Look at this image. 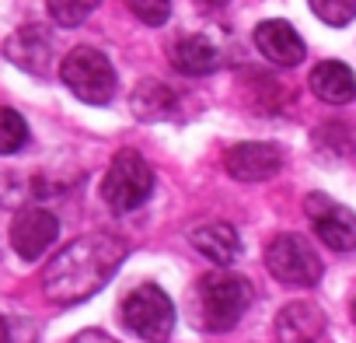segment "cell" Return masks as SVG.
Listing matches in <instances>:
<instances>
[{
    "label": "cell",
    "instance_id": "8fae6325",
    "mask_svg": "<svg viewBox=\"0 0 356 343\" xmlns=\"http://www.w3.org/2000/svg\"><path fill=\"white\" fill-rule=\"evenodd\" d=\"M328 319L314 301H290L276 315V336L280 343H318Z\"/></svg>",
    "mask_w": 356,
    "mask_h": 343
},
{
    "label": "cell",
    "instance_id": "7c38bea8",
    "mask_svg": "<svg viewBox=\"0 0 356 343\" xmlns=\"http://www.w3.org/2000/svg\"><path fill=\"white\" fill-rule=\"evenodd\" d=\"M4 56H8L15 67H22V70H29V74H35V77H46L49 67H53V43H49L46 32H39V29H18V32L4 43Z\"/></svg>",
    "mask_w": 356,
    "mask_h": 343
},
{
    "label": "cell",
    "instance_id": "e0dca14e",
    "mask_svg": "<svg viewBox=\"0 0 356 343\" xmlns=\"http://www.w3.org/2000/svg\"><path fill=\"white\" fill-rule=\"evenodd\" d=\"M29 144V123L15 109H0V154H18Z\"/></svg>",
    "mask_w": 356,
    "mask_h": 343
},
{
    "label": "cell",
    "instance_id": "4fadbf2b",
    "mask_svg": "<svg viewBox=\"0 0 356 343\" xmlns=\"http://www.w3.org/2000/svg\"><path fill=\"white\" fill-rule=\"evenodd\" d=\"M193 249L203 259H210L213 266H231L241 256V238H238L234 224L213 221V224H203L193 231Z\"/></svg>",
    "mask_w": 356,
    "mask_h": 343
},
{
    "label": "cell",
    "instance_id": "7a4b0ae2",
    "mask_svg": "<svg viewBox=\"0 0 356 343\" xmlns=\"http://www.w3.org/2000/svg\"><path fill=\"white\" fill-rule=\"evenodd\" d=\"M255 287L238 273H207L193 294V319L203 333H227L252 308Z\"/></svg>",
    "mask_w": 356,
    "mask_h": 343
},
{
    "label": "cell",
    "instance_id": "9c48e42d",
    "mask_svg": "<svg viewBox=\"0 0 356 343\" xmlns=\"http://www.w3.org/2000/svg\"><path fill=\"white\" fill-rule=\"evenodd\" d=\"M224 165H227V172L238 183H266L283 168V151L276 144L248 140V144H234L227 151Z\"/></svg>",
    "mask_w": 356,
    "mask_h": 343
},
{
    "label": "cell",
    "instance_id": "5b68a950",
    "mask_svg": "<svg viewBox=\"0 0 356 343\" xmlns=\"http://www.w3.org/2000/svg\"><path fill=\"white\" fill-rule=\"evenodd\" d=\"M126 329H133L147 343H168L175 329V301L157 287V284H140L136 291L126 294L119 308Z\"/></svg>",
    "mask_w": 356,
    "mask_h": 343
},
{
    "label": "cell",
    "instance_id": "44dd1931",
    "mask_svg": "<svg viewBox=\"0 0 356 343\" xmlns=\"http://www.w3.org/2000/svg\"><path fill=\"white\" fill-rule=\"evenodd\" d=\"M70 343H119V340H112V336H105L102 329H84L81 336H74Z\"/></svg>",
    "mask_w": 356,
    "mask_h": 343
},
{
    "label": "cell",
    "instance_id": "2e32d148",
    "mask_svg": "<svg viewBox=\"0 0 356 343\" xmlns=\"http://www.w3.org/2000/svg\"><path fill=\"white\" fill-rule=\"evenodd\" d=\"M175 105V91L164 81H143L133 91V112L140 119H164Z\"/></svg>",
    "mask_w": 356,
    "mask_h": 343
},
{
    "label": "cell",
    "instance_id": "9a60e30c",
    "mask_svg": "<svg viewBox=\"0 0 356 343\" xmlns=\"http://www.w3.org/2000/svg\"><path fill=\"white\" fill-rule=\"evenodd\" d=\"M311 91L328 105H346L356 98V74L339 60H321L311 70Z\"/></svg>",
    "mask_w": 356,
    "mask_h": 343
},
{
    "label": "cell",
    "instance_id": "8992f818",
    "mask_svg": "<svg viewBox=\"0 0 356 343\" xmlns=\"http://www.w3.org/2000/svg\"><path fill=\"white\" fill-rule=\"evenodd\" d=\"M266 266L280 284H290V287H314L325 273V263L314 252V245L293 231L276 235L266 245Z\"/></svg>",
    "mask_w": 356,
    "mask_h": 343
},
{
    "label": "cell",
    "instance_id": "ffe728a7",
    "mask_svg": "<svg viewBox=\"0 0 356 343\" xmlns=\"http://www.w3.org/2000/svg\"><path fill=\"white\" fill-rule=\"evenodd\" d=\"M129 11H133L143 25H150V29H157V25H164V22L171 18V8H168V4H143V0L129 4Z\"/></svg>",
    "mask_w": 356,
    "mask_h": 343
},
{
    "label": "cell",
    "instance_id": "7402d4cb",
    "mask_svg": "<svg viewBox=\"0 0 356 343\" xmlns=\"http://www.w3.org/2000/svg\"><path fill=\"white\" fill-rule=\"evenodd\" d=\"M349 312H353V322H356V298H353V308Z\"/></svg>",
    "mask_w": 356,
    "mask_h": 343
},
{
    "label": "cell",
    "instance_id": "ac0fdd59",
    "mask_svg": "<svg viewBox=\"0 0 356 343\" xmlns=\"http://www.w3.org/2000/svg\"><path fill=\"white\" fill-rule=\"evenodd\" d=\"M311 11H314L325 25H332V29H346V25L356 18V0H314Z\"/></svg>",
    "mask_w": 356,
    "mask_h": 343
},
{
    "label": "cell",
    "instance_id": "ba28073f",
    "mask_svg": "<svg viewBox=\"0 0 356 343\" xmlns=\"http://www.w3.org/2000/svg\"><path fill=\"white\" fill-rule=\"evenodd\" d=\"M307 214L314 224V235L335 249V252H349L356 249V214L325 200V197H307Z\"/></svg>",
    "mask_w": 356,
    "mask_h": 343
},
{
    "label": "cell",
    "instance_id": "3957f363",
    "mask_svg": "<svg viewBox=\"0 0 356 343\" xmlns=\"http://www.w3.org/2000/svg\"><path fill=\"white\" fill-rule=\"evenodd\" d=\"M154 193V168L136 151H119L102 179V197L115 214H129L143 207Z\"/></svg>",
    "mask_w": 356,
    "mask_h": 343
},
{
    "label": "cell",
    "instance_id": "d6986e66",
    "mask_svg": "<svg viewBox=\"0 0 356 343\" xmlns=\"http://www.w3.org/2000/svg\"><path fill=\"white\" fill-rule=\"evenodd\" d=\"M98 4H91V0H84V4H63V0H56V4H49L46 11H49V18L56 22V25H63V29H74V25H81L91 11H95Z\"/></svg>",
    "mask_w": 356,
    "mask_h": 343
},
{
    "label": "cell",
    "instance_id": "52a82bcc",
    "mask_svg": "<svg viewBox=\"0 0 356 343\" xmlns=\"http://www.w3.org/2000/svg\"><path fill=\"white\" fill-rule=\"evenodd\" d=\"M60 235V221L42 207H25L11 221V245L25 263H35Z\"/></svg>",
    "mask_w": 356,
    "mask_h": 343
},
{
    "label": "cell",
    "instance_id": "5bb4252c",
    "mask_svg": "<svg viewBox=\"0 0 356 343\" xmlns=\"http://www.w3.org/2000/svg\"><path fill=\"white\" fill-rule=\"evenodd\" d=\"M171 63H175L178 74L203 77V74H213V70L220 67V49H217V43L207 39V36H186V39L175 43Z\"/></svg>",
    "mask_w": 356,
    "mask_h": 343
},
{
    "label": "cell",
    "instance_id": "30bf717a",
    "mask_svg": "<svg viewBox=\"0 0 356 343\" xmlns=\"http://www.w3.org/2000/svg\"><path fill=\"white\" fill-rule=\"evenodd\" d=\"M255 49L269 60V63H276V67H297L300 60H304V39L297 36V29L290 25V22H283V18H266V22H259L255 25Z\"/></svg>",
    "mask_w": 356,
    "mask_h": 343
},
{
    "label": "cell",
    "instance_id": "6da1fadb",
    "mask_svg": "<svg viewBox=\"0 0 356 343\" xmlns=\"http://www.w3.org/2000/svg\"><path fill=\"white\" fill-rule=\"evenodd\" d=\"M126 256H129V245L119 235H108V231L81 235L53 256V263L42 273V291L53 305H63V308L81 305L95 298L102 287H108V280L119 273Z\"/></svg>",
    "mask_w": 356,
    "mask_h": 343
},
{
    "label": "cell",
    "instance_id": "277c9868",
    "mask_svg": "<svg viewBox=\"0 0 356 343\" xmlns=\"http://www.w3.org/2000/svg\"><path fill=\"white\" fill-rule=\"evenodd\" d=\"M63 84L88 105H108L115 95V67L95 46H77L60 63Z\"/></svg>",
    "mask_w": 356,
    "mask_h": 343
}]
</instances>
